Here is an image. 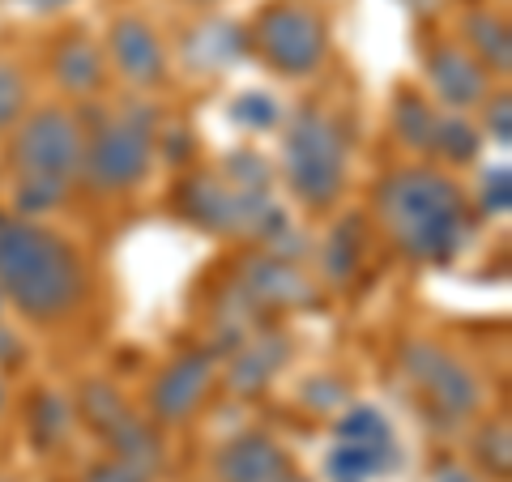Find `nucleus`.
<instances>
[{
	"instance_id": "ddd939ff",
	"label": "nucleus",
	"mask_w": 512,
	"mask_h": 482,
	"mask_svg": "<svg viewBox=\"0 0 512 482\" xmlns=\"http://www.w3.org/2000/svg\"><path fill=\"white\" fill-rule=\"evenodd\" d=\"M427 77L448 107H474L487 94V69L453 43L427 52Z\"/></svg>"
},
{
	"instance_id": "dca6fc26",
	"label": "nucleus",
	"mask_w": 512,
	"mask_h": 482,
	"mask_svg": "<svg viewBox=\"0 0 512 482\" xmlns=\"http://www.w3.org/2000/svg\"><path fill=\"white\" fill-rule=\"evenodd\" d=\"M466 39L478 52V64L491 73H508L512 64V39H508V26L495 18V13H470L466 18Z\"/></svg>"
},
{
	"instance_id": "39448f33",
	"label": "nucleus",
	"mask_w": 512,
	"mask_h": 482,
	"mask_svg": "<svg viewBox=\"0 0 512 482\" xmlns=\"http://www.w3.org/2000/svg\"><path fill=\"white\" fill-rule=\"evenodd\" d=\"M154 158V116L146 107H120L86 133L82 175L99 192L137 188Z\"/></svg>"
},
{
	"instance_id": "0eeeda50",
	"label": "nucleus",
	"mask_w": 512,
	"mask_h": 482,
	"mask_svg": "<svg viewBox=\"0 0 512 482\" xmlns=\"http://www.w3.org/2000/svg\"><path fill=\"white\" fill-rule=\"evenodd\" d=\"M402 367H406L410 384L419 389L427 414L444 427L470 419L478 410V401H483V389H478V380L470 376V367H461L436 342H410L402 350Z\"/></svg>"
},
{
	"instance_id": "c85d7f7f",
	"label": "nucleus",
	"mask_w": 512,
	"mask_h": 482,
	"mask_svg": "<svg viewBox=\"0 0 512 482\" xmlns=\"http://www.w3.org/2000/svg\"><path fill=\"white\" fill-rule=\"evenodd\" d=\"M440 482H474V478L461 474V470H453V465H440Z\"/></svg>"
},
{
	"instance_id": "bb28decb",
	"label": "nucleus",
	"mask_w": 512,
	"mask_h": 482,
	"mask_svg": "<svg viewBox=\"0 0 512 482\" xmlns=\"http://www.w3.org/2000/svg\"><path fill=\"white\" fill-rule=\"evenodd\" d=\"M13 359H22V350L5 329H0V363H13Z\"/></svg>"
},
{
	"instance_id": "9b49d317",
	"label": "nucleus",
	"mask_w": 512,
	"mask_h": 482,
	"mask_svg": "<svg viewBox=\"0 0 512 482\" xmlns=\"http://www.w3.org/2000/svg\"><path fill=\"white\" fill-rule=\"evenodd\" d=\"M107 52H111V64L120 69V77L133 86H158L167 77L163 43H158L154 26L141 22V18H120L111 26Z\"/></svg>"
},
{
	"instance_id": "5701e85b",
	"label": "nucleus",
	"mask_w": 512,
	"mask_h": 482,
	"mask_svg": "<svg viewBox=\"0 0 512 482\" xmlns=\"http://www.w3.org/2000/svg\"><path fill=\"white\" fill-rule=\"evenodd\" d=\"M508 205H512V175H508V167H495L483 180V210L487 214H508Z\"/></svg>"
},
{
	"instance_id": "f3484780",
	"label": "nucleus",
	"mask_w": 512,
	"mask_h": 482,
	"mask_svg": "<svg viewBox=\"0 0 512 482\" xmlns=\"http://www.w3.org/2000/svg\"><path fill=\"white\" fill-rule=\"evenodd\" d=\"M282 359H286V346H278V337H256L244 355L235 359L231 384H235V389H244V393L261 389V384H269V376L282 367Z\"/></svg>"
},
{
	"instance_id": "9d476101",
	"label": "nucleus",
	"mask_w": 512,
	"mask_h": 482,
	"mask_svg": "<svg viewBox=\"0 0 512 482\" xmlns=\"http://www.w3.org/2000/svg\"><path fill=\"white\" fill-rule=\"evenodd\" d=\"M214 384V359L205 350H188L180 355L150 389V414L163 423H184L188 414H197Z\"/></svg>"
},
{
	"instance_id": "7ed1b4c3",
	"label": "nucleus",
	"mask_w": 512,
	"mask_h": 482,
	"mask_svg": "<svg viewBox=\"0 0 512 482\" xmlns=\"http://www.w3.org/2000/svg\"><path fill=\"white\" fill-rule=\"evenodd\" d=\"M86 133L73 111L39 107L13 128L9 167H13V205L26 218L56 210L82 175Z\"/></svg>"
},
{
	"instance_id": "6ab92c4d",
	"label": "nucleus",
	"mask_w": 512,
	"mask_h": 482,
	"mask_svg": "<svg viewBox=\"0 0 512 482\" xmlns=\"http://www.w3.org/2000/svg\"><path fill=\"white\" fill-rule=\"evenodd\" d=\"M359 256H363V244H359V222L346 218L333 227L329 244H325V273L333 282H346L350 273H359Z\"/></svg>"
},
{
	"instance_id": "2eb2a0df",
	"label": "nucleus",
	"mask_w": 512,
	"mask_h": 482,
	"mask_svg": "<svg viewBox=\"0 0 512 482\" xmlns=\"http://www.w3.org/2000/svg\"><path fill=\"white\" fill-rule=\"evenodd\" d=\"M248 295L256 303H308L312 299V286L299 278V269L282 265V261H261L252 265L248 273Z\"/></svg>"
},
{
	"instance_id": "cd10ccee",
	"label": "nucleus",
	"mask_w": 512,
	"mask_h": 482,
	"mask_svg": "<svg viewBox=\"0 0 512 482\" xmlns=\"http://www.w3.org/2000/svg\"><path fill=\"white\" fill-rule=\"evenodd\" d=\"M35 13H56V9H64V5H73V0H26Z\"/></svg>"
},
{
	"instance_id": "aec40b11",
	"label": "nucleus",
	"mask_w": 512,
	"mask_h": 482,
	"mask_svg": "<svg viewBox=\"0 0 512 482\" xmlns=\"http://www.w3.org/2000/svg\"><path fill=\"white\" fill-rule=\"evenodd\" d=\"M431 150H440L448 163H474L478 154V133L466 120H436V133H431Z\"/></svg>"
},
{
	"instance_id": "4468645a",
	"label": "nucleus",
	"mask_w": 512,
	"mask_h": 482,
	"mask_svg": "<svg viewBox=\"0 0 512 482\" xmlns=\"http://www.w3.org/2000/svg\"><path fill=\"white\" fill-rule=\"evenodd\" d=\"M52 64H56V82L69 94H94L103 86V52L82 30H69V35L56 43Z\"/></svg>"
},
{
	"instance_id": "f257e3e1",
	"label": "nucleus",
	"mask_w": 512,
	"mask_h": 482,
	"mask_svg": "<svg viewBox=\"0 0 512 482\" xmlns=\"http://www.w3.org/2000/svg\"><path fill=\"white\" fill-rule=\"evenodd\" d=\"M86 291L90 273L69 239L30 218H0V299L35 325H60L82 312Z\"/></svg>"
},
{
	"instance_id": "20e7f679",
	"label": "nucleus",
	"mask_w": 512,
	"mask_h": 482,
	"mask_svg": "<svg viewBox=\"0 0 512 482\" xmlns=\"http://www.w3.org/2000/svg\"><path fill=\"white\" fill-rule=\"evenodd\" d=\"M286 184L308 210H325L346 184V137L325 111H299L286 128Z\"/></svg>"
},
{
	"instance_id": "b1692460",
	"label": "nucleus",
	"mask_w": 512,
	"mask_h": 482,
	"mask_svg": "<svg viewBox=\"0 0 512 482\" xmlns=\"http://www.w3.org/2000/svg\"><path fill=\"white\" fill-rule=\"evenodd\" d=\"M235 120L239 124H261V128H269L278 120V107H274V99H265V94H244V99L235 103Z\"/></svg>"
},
{
	"instance_id": "6e6552de",
	"label": "nucleus",
	"mask_w": 512,
	"mask_h": 482,
	"mask_svg": "<svg viewBox=\"0 0 512 482\" xmlns=\"http://www.w3.org/2000/svg\"><path fill=\"white\" fill-rule=\"evenodd\" d=\"M180 210L205 231L218 235H265L278 227V210L248 188H235L227 175H192L180 184Z\"/></svg>"
},
{
	"instance_id": "412c9836",
	"label": "nucleus",
	"mask_w": 512,
	"mask_h": 482,
	"mask_svg": "<svg viewBox=\"0 0 512 482\" xmlns=\"http://www.w3.org/2000/svg\"><path fill=\"white\" fill-rule=\"evenodd\" d=\"M22 111H26V82H22L18 64L0 60V133L18 124Z\"/></svg>"
},
{
	"instance_id": "4be33fe9",
	"label": "nucleus",
	"mask_w": 512,
	"mask_h": 482,
	"mask_svg": "<svg viewBox=\"0 0 512 482\" xmlns=\"http://www.w3.org/2000/svg\"><path fill=\"white\" fill-rule=\"evenodd\" d=\"M478 457H483V470L491 474V478H508V470H512V453H508V423L500 419V423H491L483 436H478Z\"/></svg>"
},
{
	"instance_id": "c756f323",
	"label": "nucleus",
	"mask_w": 512,
	"mask_h": 482,
	"mask_svg": "<svg viewBox=\"0 0 512 482\" xmlns=\"http://www.w3.org/2000/svg\"><path fill=\"white\" fill-rule=\"evenodd\" d=\"M197 5H210V0H197Z\"/></svg>"
},
{
	"instance_id": "f03ea898",
	"label": "nucleus",
	"mask_w": 512,
	"mask_h": 482,
	"mask_svg": "<svg viewBox=\"0 0 512 482\" xmlns=\"http://www.w3.org/2000/svg\"><path fill=\"white\" fill-rule=\"evenodd\" d=\"M372 205H376L384 235L410 261L440 265L466 248V239L474 231L466 192L448 180L444 171H431V167L389 171L376 184Z\"/></svg>"
},
{
	"instance_id": "f8f14e48",
	"label": "nucleus",
	"mask_w": 512,
	"mask_h": 482,
	"mask_svg": "<svg viewBox=\"0 0 512 482\" xmlns=\"http://www.w3.org/2000/svg\"><path fill=\"white\" fill-rule=\"evenodd\" d=\"M214 470L222 482H308L291 457L269 436H239L218 453Z\"/></svg>"
},
{
	"instance_id": "a878e982",
	"label": "nucleus",
	"mask_w": 512,
	"mask_h": 482,
	"mask_svg": "<svg viewBox=\"0 0 512 482\" xmlns=\"http://www.w3.org/2000/svg\"><path fill=\"white\" fill-rule=\"evenodd\" d=\"M82 482H141V470L128 461H111V465H99V470H90Z\"/></svg>"
},
{
	"instance_id": "393cba45",
	"label": "nucleus",
	"mask_w": 512,
	"mask_h": 482,
	"mask_svg": "<svg viewBox=\"0 0 512 482\" xmlns=\"http://www.w3.org/2000/svg\"><path fill=\"white\" fill-rule=\"evenodd\" d=\"M487 124H491V137L500 141V146H508V141H512V107H508L504 94L491 103V111H487Z\"/></svg>"
},
{
	"instance_id": "1a4fd4ad",
	"label": "nucleus",
	"mask_w": 512,
	"mask_h": 482,
	"mask_svg": "<svg viewBox=\"0 0 512 482\" xmlns=\"http://www.w3.org/2000/svg\"><path fill=\"white\" fill-rule=\"evenodd\" d=\"M397 465V440L384 414L372 406L350 410L338 423V444L329 453V478L333 482H367Z\"/></svg>"
},
{
	"instance_id": "a211bd4d",
	"label": "nucleus",
	"mask_w": 512,
	"mask_h": 482,
	"mask_svg": "<svg viewBox=\"0 0 512 482\" xmlns=\"http://www.w3.org/2000/svg\"><path fill=\"white\" fill-rule=\"evenodd\" d=\"M393 128H397V137H402L410 150H431L436 116H431V107L419 99V94L402 90L397 94V107H393Z\"/></svg>"
},
{
	"instance_id": "423d86ee",
	"label": "nucleus",
	"mask_w": 512,
	"mask_h": 482,
	"mask_svg": "<svg viewBox=\"0 0 512 482\" xmlns=\"http://www.w3.org/2000/svg\"><path fill=\"white\" fill-rule=\"evenodd\" d=\"M252 47L261 52L269 69H278L286 77H308L325 60L329 30L320 22V13L295 5V0H278V5H265L256 13Z\"/></svg>"
}]
</instances>
